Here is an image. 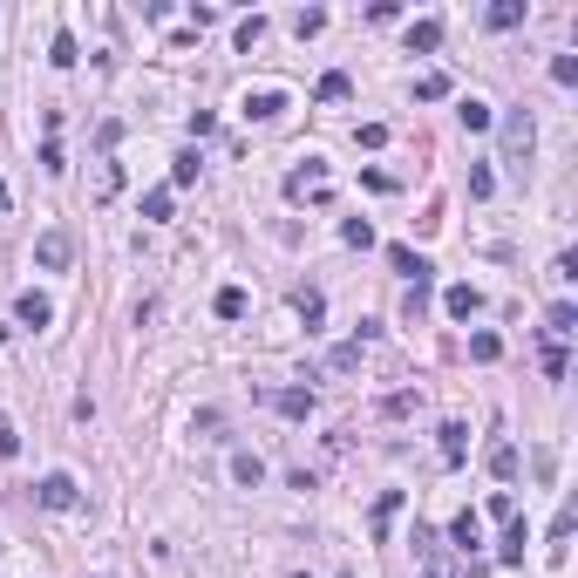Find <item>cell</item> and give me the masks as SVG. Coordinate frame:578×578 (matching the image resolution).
Returning a JSON list of instances; mask_svg holds the SVG:
<instances>
[{
  "instance_id": "6da1fadb",
  "label": "cell",
  "mask_w": 578,
  "mask_h": 578,
  "mask_svg": "<svg viewBox=\"0 0 578 578\" xmlns=\"http://www.w3.org/2000/svg\"><path fill=\"white\" fill-rule=\"evenodd\" d=\"M34 259H41L48 273H61V266L76 259V245H68V231H61V225H48L41 239H34Z\"/></svg>"
},
{
  "instance_id": "7a4b0ae2",
  "label": "cell",
  "mask_w": 578,
  "mask_h": 578,
  "mask_svg": "<svg viewBox=\"0 0 578 578\" xmlns=\"http://www.w3.org/2000/svg\"><path fill=\"white\" fill-rule=\"evenodd\" d=\"M286 198H313V204H327V170H320V157H306V170H293V177H286Z\"/></svg>"
},
{
  "instance_id": "3957f363",
  "label": "cell",
  "mask_w": 578,
  "mask_h": 578,
  "mask_svg": "<svg viewBox=\"0 0 578 578\" xmlns=\"http://www.w3.org/2000/svg\"><path fill=\"white\" fill-rule=\"evenodd\" d=\"M572 334H578V306H572V300H558V306L545 313V340H551V348H564Z\"/></svg>"
},
{
  "instance_id": "277c9868",
  "label": "cell",
  "mask_w": 578,
  "mask_h": 578,
  "mask_svg": "<svg viewBox=\"0 0 578 578\" xmlns=\"http://www.w3.org/2000/svg\"><path fill=\"white\" fill-rule=\"evenodd\" d=\"M34 497H41L48 503V510H76V476H41V490H34Z\"/></svg>"
},
{
  "instance_id": "5b68a950",
  "label": "cell",
  "mask_w": 578,
  "mask_h": 578,
  "mask_svg": "<svg viewBox=\"0 0 578 578\" xmlns=\"http://www.w3.org/2000/svg\"><path fill=\"white\" fill-rule=\"evenodd\" d=\"M388 266H395V273H409V286H429V273H436V266H429L422 252H409V245H388Z\"/></svg>"
},
{
  "instance_id": "8992f818",
  "label": "cell",
  "mask_w": 578,
  "mask_h": 578,
  "mask_svg": "<svg viewBox=\"0 0 578 578\" xmlns=\"http://www.w3.org/2000/svg\"><path fill=\"white\" fill-rule=\"evenodd\" d=\"M531 137H537V130H531V109H518V116L503 122V150H510V157H531Z\"/></svg>"
},
{
  "instance_id": "52a82bcc",
  "label": "cell",
  "mask_w": 578,
  "mask_h": 578,
  "mask_svg": "<svg viewBox=\"0 0 578 578\" xmlns=\"http://www.w3.org/2000/svg\"><path fill=\"white\" fill-rule=\"evenodd\" d=\"M273 409L293 415V422H306V415H313V388H273Z\"/></svg>"
},
{
  "instance_id": "ba28073f",
  "label": "cell",
  "mask_w": 578,
  "mask_h": 578,
  "mask_svg": "<svg viewBox=\"0 0 578 578\" xmlns=\"http://www.w3.org/2000/svg\"><path fill=\"white\" fill-rule=\"evenodd\" d=\"M476 306H483L476 286H449V293H442V313H449V320H476Z\"/></svg>"
},
{
  "instance_id": "9c48e42d",
  "label": "cell",
  "mask_w": 578,
  "mask_h": 578,
  "mask_svg": "<svg viewBox=\"0 0 578 578\" xmlns=\"http://www.w3.org/2000/svg\"><path fill=\"white\" fill-rule=\"evenodd\" d=\"M14 320H21V327H48V320H55V306H48L41 293H21V300H14Z\"/></svg>"
},
{
  "instance_id": "30bf717a",
  "label": "cell",
  "mask_w": 578,
  "mask_h": 578,
  "mask_svg": "<svg viewBox=\"0 0 578 578\" xmlns=\"http://www.w3.org/2000/svg\"><path fill=\"white\" fill-rule=\"evenodd\" d=\"M279 109H286V95H279V89H259V95H245V116H252V122H273Z\"/></svg>"
},
{
  "instance_id": "8fae6325",
  "label": "cell",
  "mask_w": 578,
  "mask_h": 578,
  "mask_svg": "<svg viewBox=\"0 0 578 578\" xmlns=\"http://www.w3.org/2000/svg\"><path fill=\"white\" fill-rule=\"evenodd\" d=\"M524 545H531V531H524V518H510V531H503L497 558H503V564H524Z\"/></svg>"
},
{
  "instance_id": "7c38bea8",
  "label": "cell",
  "mask_w": 578,
  "mask_h": 578,
  "mask_svg": "<svg viewBox=\"0 0 578 578\" xmlns=\"http://www.w3.org/2000/svg\"><path fill=\"white\" fill-rule=\"evenodd\" d=\"M490 476H497V483H510V476H518V449H510V442H490Z\"/></svg>"
},
{
  "instance_id": "4fadbf2b",
  "label": "cell",
  "mask_w": 578,
  "mask_h": 578,
  "mask_svg": "<svg viewBox=\"0 0 578 578\" xmlns=\"http://www.w3.org/2000/svg\"><path fill=\"white\" fill-rule=\"evenodd\" d=\"M449 537H456L463 551H476V545H483V518H476V510H463V518L449 524Z\"/></svg>"
},
{
  "instance_id": "5bb4252c",
  "label": "cell",
  "mask_w": 578,
  "mask_h": 578,
  "mask_svg": "<svg viewBox=\"0 0 578 578\" xmlns=\"http://www.w3.org/2000/svg\"><path fill=\"white\" fill-rule=\"evenodd\" d=\"M231 483L259 490V483H266V463H259V456H231Z\"/></svg>"
},
{
  "instance_id": "9a60e30c",
  "label": "cell",
  "mask_w": 578,
  "mask_h": 578,
  "mask_svg": "<svg viewBox=\"0 0 578 578\" xmlns=\"http://www.w3.org/2000/svg\"><path fill=\"white\" fill-rule=\"evenodd\" d=\"M456 116H463V130H490V122H497L483 95H463V109H456Z\"/></svg>"
},
{
  "instance_id": "2e32d148",
  "label": "cell",
  "mask_w": 578,
  "mask_h": 578,
  "mask_svg": "<svg viewBox=\"0 0 578 578\" xmlns=\"http://www.w3.org/2000/svg\"><path fill=\"white\" fill-rule=\"evenodd\" d=\"M409 48H415V55L442 48V21H415V28H409Z\"/></svg>"
},
{
  "instance_id": "e0dca14e",
  "label": "cell",
  "mask_w": 578,
  "mask_h": 578,
  "mask_svg": "<svg viewBox=\"0 0 578 578\" xmlns=\"http://www.w3.org/2000/svg\"><path fill=\"white\" fill-rule=\"evenodd\" d=\"M518 21H524V0H497V7H490V28L497 34H510Z\"/></svg>"
},
{
  "instance_id": "ac0fdd59",
  "label": "cell",
  "mask_w": 578,
  "mask_h": 578,
  "mask_svg": "<svg viewBox=\"0 0 578 578\" xmlns=\"http://www.w3.org/2000/svg\"><path fill=\"white\" fill-rule=\"evenodd\" d=\"M76 55H82L76 34H55V41H48V61H55V68H76Z\"/></svg>"
},
{
  "instance_id": "d6986e66",
  "label": "cell",
  "mask_w": 578,
  "mask_h": 578,
  "mask_svg": "<svg viewBox=\"0 0 578 578\" xmlns=\"http://www.w3.org/2000/svg\"><path fill=\"white\" fill-rule=\"evenodd\" d=\"M170 184H198V150H177V157H170Z\"/></svg>"
},
{
  "instance_id": "ffe728a7",
  "label": "cell",
  "mask_w": 578,
  "mask_h": 578,
  "mask_svg": "<svg viewBox=\"0 0 578 578\" xmlns=\"http://www.w3.org/2000/svg\"><path fill=\"white\" fill-rule=\"evenodd\" d=\"M340 239H348L354 252H367V245H375V225H367V218H348V225H340Z\"/></svg>"
},
{
  "instance_id": "44dd1931",
  "label": "cell",
  "mask_w": 578,
  "mask_h": 578,
  "mask_svg": "<svg viewBox=\"0 0 578 578\" xmlns=\"http://www.w3.org/2000/svg\"><path fill=\"white\" fill-rule=\"evenodd\" d=\"M293 306H300V320H306V327H313V320H320V313H327V300H320V293H313V286H300V293H293Z\"/></svg>"
},
{
  "instance_id": "7402d4cb",
  "label": "cell",
  "mask_w": 578,
  "mask_h": 578,
  "mask_svg": "<svg viewBox=\"0 0 578 578\" xmlns=\"http://www.w3.org/2000/svg\"><path fill=\"white\" fill-rule=\"evenodd\" d=\"M212 306H218V320H239V313H245V293H239V286H218Z\"/></svg>"
},
{
  "instance_id": "603a6c76",
  "label": "cell",
  "mask_w": 578,
  "mask_h": 578,
  "mask_svg": "<svg viewBox=\"0 0 578 578\" xmlns=\"http://www.w3.org/2000/svg\"><path fill=\"white\" fill-rule=\"evenodd\" d=\"M442 463H463V422H442Z\"/></svg>"
},
{
  "instance_id": "cb8c5ba5",
  "label": "cell",
  "mask_w": 578,
  "mask_h": 578,
  "mask_svg": "<svg viewBox=\"0 0 578 578\" xmlns=\"http://www.w3.org/2000/svg\"><path fill=\"white\" fill-rule=\"evenodd\" d=\"M442 95H449V76H422L415 82V103H442Z\"/></svg>"
},
{
  "instance_id": "d4e9b609",
  "label": "cell",
  "mask_w": 578,
  "mask_h": 578,
  "mask_svg": "<svg viewBox=\"0 0 578 578\" xmlns=\"http://www.w3.org/2000/svg\"><path fill=\"white\" fill-rule=\"evenodd\" d=\"M572 531H578V510H558V518H551V551H564Z\"/></svg>"
},
{
  "instance_id": "484cf974",
  "label": "cell",
  "mask_w": 578,
  "mask_h": 578,
  "mask_svg": "<svg viewBox=\"0 0 578 578\" xmlns=\"http://www.w3.org/2000/svg\"><path fill=\"white\" fill-rule=\"evenodd\" d=\"M483 510H490V518H503V524H510V518H518V497H510V490H490V503H483Z\"/></svg>"
},
{
  "instance_id": "4316f807",
  "label": "cell",
  "mask_w": 578,
  "mask_h": 578,
  "mask_svg": "<svg viewBox=\"0 0 578 578\" xmlns=\"http://www.w3.org/2000/svg\"><path fill=\"white\" fill-rule=\"evenodd\" d=\"M340 95H348V76H340V68H327V76H320V103H340Z\"/></svg>"
},
{
  "instance_id": "83f0119b",
  "label": "cell",
  "mask_w": 578,
  "mask_h": 578,
  "mask_svg": "<svg viewBox=\"0 0 578 578\" xmlns=\"http://www.w3.org/2000/svg\"><path fill=\"white\" fill-rule=\"evenodd\" d=\"M395 510H402V490H388V497L375 503V531H388V524H395Z\"/></svg>"
},
{
  "instance_id": "f1b7e54d",
  "label": "cell",
  "mask_w": 578,
  "mask_h": 578,
  "mask_svg": "<svg viewBox=\"0 0 578 578\" xmlns=\"http://www.w3.org/2000/svg\"><path fill=\"white\" fill-rule=\"evenodd\" d=\"M490 191H497V170L476 164V170H470V198H490Z\"/></svg>"
},
{
  "instance_id": "f546056e",
  "label": "cell",
  "mask_w": 578,
  "mask_h": 578,
  "mask_svg": "<svg viewBox=\"0 0 578 578\" xmlns=\"http://www.w3.org/2000/svg\"><path fill=\"white\" fill-rule=\"evenodd\" d=\"M122 191V164H103V177H95V198H116Z\"/></svg>"
},
{
  "instance_id": "4dcf8cb0",
  "label": "cell",
  "mask_w": 578,
  "mask_h": 578,
  "mask_svg": "<svg viewBox=\"0 0 578 578\" xmlns=\"http://www.w3.org/2000/svg\"><path fill=\"white\" fill-rule=\"evenodd\" d=\"M551 82H564V89H572V82H578V55H558V61H551Z\"/></svg>"
},
{
  "instance_id": "1f68e13d",
  "label": "cell",
  "mask_w": 578,
  "mask_h": 578,
  "mask_svg": "<svg viewBox=\"0 0 578 578\" xmlns=\"http://www.w3.org/2000/svg\"><path fill=\"white\" fill-rule=\"evenodd\" d=\"M470 354H476V361H497L503 340H497V334H476V340H470Z\"/></svg>"
},
{
  "instance_id": "d6a6232c",
  "label": "cell",
  "mask_w": 578,
  "mask_h": 578,
  "mask_svg": "<svg viewBox=\"0 0 578 578\" xmlns=\"http://www.w3.org/2000/svg\"><path fill=\"white\" fill-rule=\"evenodd\" d=\"M259 34H266V21H259V14L239 21V48H245V55H252V41H259Z\"/></svg>"
},
{
  "instance_id": "836d02e7",
  "label": "cell",
  "mask_w": 578,
  "mask_h": 578,
  "mask_svg": "<svg viewBox=\"0 0 578 578\" xmlns=\"http://www.w3.org/2000/svg\"><path fill=\"white\" fill-rule=\"evenodd\" d=\"M293 28H300V41H306V34H320V28H327V14H320V7H306V14L293 21Z\"/></svg>"
},
{
  "instance_id": "e575fe53",
  "label": "cell",
  "mask_w": 578,
  "mask_h": 578,
  "mask_svg": "<svg viewBox=\"0 0 578 578\" xmlns=\"http://www.w3.org/2000/svg\"><path fill=\"white\" fill-rule=\"evenodd\" d=\"M354 361H361V340H348V348L327 354V367H354Z\"/></svg>"
},
{
  "instance_id": "d590c367",
  "label": "cell",
  "mask_w": 578,
  "mask_h": 578,
  "mask_svg": "<svg viewBox=\"0 0 578 578\" xmlns=\"http://www.w3.org/2000/svg\"><path fill=\"white\" fill-rule=\"evenodd\" d=\"M143 218H170V191H150V198H143Z\"/></svg>"
},
{
  "instance_id": "8d00e7d4",
  "label": "cell",
  "mask_w": 578,
  "mask_h": 578,
  "mask_svg": "<svg viewBox=\"0 0 578 578\" xmlns=\"http://www.w3.org/2000/svg\"><path fill=\"white\" fill-rule=\"evenodd\" d=\"M14 449H21V436H14V422L0 415V456H14Z\"/></svg>"
},
{
  "instance_id": "74e56055",
  "label": "cell",
  "mask_w": 578,
  "mask_h": 578,
  "mask_svg": "<svg viewBox=\"0 0 578 578\" xmlns=\"http://www.w3.org/2000/svg\"><path fill=\"white\" fill-rule=\"evenodd\" d=\"M422 578H449V572H442V558H422Z\"/></svg>"
},
{
  "instance_id": "f35d334b",
  "label": "cell",
  "mask_w": 578,
  "mask_h": 578,
  "mask_svg": "<svg viewBox=\"0 0 578 578\" xmlns=\"http://www.w3.org/2000/svg\"><path fill=\"white\" fill-rule=\"evenodd\" d=\"M0 212H7V184H0Z\"/></svg>"
}]
</instances>
